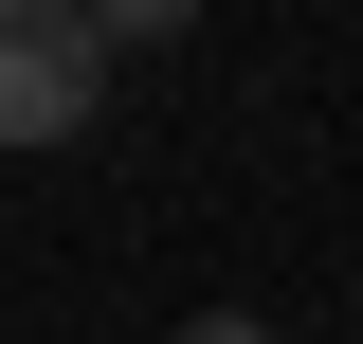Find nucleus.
I'll return each mask as SVG.
<instances>
[{"label": "nucleus", "instance_id": "f03ea898", "mask_svg": "<svg viewBox=\"0 0 363 344\" xmlns=\"http://www.w3.org/2000/svg\"><path fill=\"white\" fill-rule=\"evenodd\" d=\"M164 344H272V326H255V308H200V326H164Z\"/></svg>", "mask_w": 363, "mask_h": 344}, {"label": "nucleus", "instance_id": "f257e3e1", "mask_svg": "<svg viewBox=\"0 0 363 344\" xmlns=\"http://www.w3.org/2000/svg\"><path fill=\"white\" fill-rule=\"evenodd\" d=\"M109 55H91V0H0V145H73Z\"/></svg>", "mask_w": 363, "mask_h": 344}]
</instances>
